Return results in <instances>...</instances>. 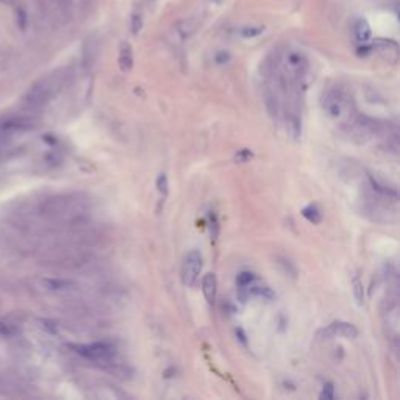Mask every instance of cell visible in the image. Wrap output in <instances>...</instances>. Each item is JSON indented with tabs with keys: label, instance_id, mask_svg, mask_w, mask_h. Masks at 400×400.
Wrapping results in <instances>:
<instances>
[{
	"label": "cell",
	"instance_id": "obj_1",
	"mask_svg": "<svg viewBox=\"0 0 400 400\" xmlns=\"http://www.w3.org/2000/svg\"><path fill=\"white\" fill-rule=\"evenodd\" d=\"M321 107L327 118L341 128H356L361 121L352 95L342 88H328L321 95Z\"/></svg>",
	"mask_w": 400,
	"mask_h": 400
},
{
	"label": "cell",
	"instance_id": "obj_4",
	"mask_svg": "<svg viewBox=\"0 0 400 400\" xmlns=\"http://www.w3.org/2000/svg\"><path fill=\"white\" fill-rule=\"evenodd\" d=\"M72 349L83 358L91 361H110L113 356L116 355L114 349L108 342H92V344H77L72 346Z\"/></svg>",
	"mask_w": 400,
	"mask_h": 400
},
{
	"label": "cell",
	"instance_id": "obj_18",
	"mask_svg": "<svg viewBox=\"0 0 400 400\" xmlns=\"http://www.w3.org/2000/svg\"><path fill=\"white\" fill-rule=\"evenodd\" d=\"M141 27H142V19H141V16H138V14H135L133 19H132V32H133V35L139 33Z\"/></svg>",
	"mask_w": 400,
	"mask_h": 400
},
{
	"label": "cell",
	"instance_id": "obj_5",
	"mask_svg": "<svg viewBox=\"0 0 400 400\" xmlns=\"http://www.w3.org/2000/svg\"><path fill=\"white\" fill-rule=\"evenodd\" d=\"M202 263H204V260H202V255H200L198 250H191L186 256H184L183 267H181V280L186 286L194 288L197 284L200 272H202V266H204Z\"/></svg>",
	"mask_w": 400,
	"mask_h": 400
},
{
	"label": "cell",
	"instance_id": "obj_3",
	"mask_svg": "<svg viewBox=\"0 0 400 400\" xmlns=\"http://www.w3.org/2000/svg\"><path fill=\"white\" fill-rule=\"evenodd\" d=\"M63 78L64 75L61 72H55L46 78L39 80L25 95V104L32 108H39L42 105H46L61 88Z\"/></svg>",
	"mask_w": 400,
	"mask_h": 400
},
{
	"label": "cell",
	"instance_id": "obj_2",
	"mask_svg": "<svg viewBox=\"0 0 400 400\" xmlns=\"http://www.w3.org/2000/svg\"><path fill=\"white\" fill-rule=\"evenodd\" d=\"M89 210L83 198L77 195H60L49 200L44 211L55 221H75Z\"/></svg>",
	"mask_w": 400,
	"mask_h": 400
},
{
	"label": "cell",
	"instance_id": "obj_14",
	"mask_svg": "<svg viewBox=\"0 0 400 400\" xmlns=\"http://www.w3.org/2000/svg\"><path fill=\"white\" fill-rule=\"evenodd\" d=\"M156 188H158V192L161 194L163 198H166L167 191H169V181H167V175L166 174H160L158 178H156Z\"/></svg>",
	"mask_w": 400,
	"mask_h": 400
},
{
	"label": "cell",
	"instance_id": "obj_13",
	"mask_svg": "<svg viewBox=\"0 0 400 400\" xmlns=\"http://www.w3.org/2000/svg\"><path fill=\"white\" fill-rule=\"evenodd\" d=\"M255 281V275L252 272H241L236 278V284L239 288H246Z\"/></svg>",
	"mask_w": 400,
	"mask_h": 400
},
{
	"label": "cell",
	"instance_id": "obj_12",
	"mask_svg": "<svg viewBox=\"0 0 400 400\" xmlns=\"http://www.w3.org/2000/svg\"><path fill=\"white\" fill-rule=\"evenodd\" d=\"M352 291H353V297L356 300V304H358L360 307L364 304V286H363V281L358 278V277H355L353 281H352Z\"/></svg>",
	"mask_w": 400,
	"mask_h": 400
},
{
	"label": "cell",
	"instance_id": "obj_7",
	"mask_svg": "<svg viewBox=\"0 0 400 400\" xmlns=\"http://www.w3.org/2000/svg\"><path fill=\"white\" fill-rule=\"evenodd\" d=\"M281 116L284 121L286 133L292 139H298L300 136H302V118H300L298 111H283Z\"/></svg>",
	"mask_w": 400,
	"mask_h": 400
},
{
	"label": "cell",
	"instance_id": "obj_19",
	"mask_svg": "<svg viewBox=\"0 0 400 400\" xmlns=\"http://www.w3.org/2000/svg\"><path fill=\"white\" fill-rule=\"evenodd\" d=\"M252 158V152H249V150H239V153L236 155V161H239V163H247L249 160Z\"/></svg>",
	"mask_w": 400,
	"mask_h": 400
},
{
	"label": "cell",
	"instance_id": "obj_16",
	"mask_svg": "<svg viewBox=\"0 0 400 400\" xmlns=\"http://www.w3.org/2000/svg\"><path fill=\"white\" fill-rule=\"evenodd\" d=\"M230 58H232V56H230V53H228V52H218L216 56H214V61L222 66V64H227L228 61H230Z\"/></svg>",
	"mask_w": 400,
	"mask_h": 400
},
{
	"label": "cell",
	"instance_id": "obj_8",
	"mask_svg": "<svg viewBox=\"0 0 400 400\" xmlns=\"http://www.w3.org/2000/svg\"><path fill=\"white\" fill-rule=\"evenodd\" d=\"M202 291H204V295L207 298V302L208 304H214V300H216V294H218V280H216V275H214V274L204 275Z\"/></svg>",
	"mask_w": 400,
	"mask_h": 400
},
{
	"label": "cell",
	"instance_id": "obj_6",
	"mask_svg": "<svg viewBox=\"0 0 400 400\" xmlns=\"http://www.w3.org/2000/svg\"><path fill=\"white\" fill-rule=\"evenodd\" d=\"M324 335L325 339H330V338H335V336H339V338H346V339H355L358 336V330H356V327L349 324V322H342V321H336L333 324H330L327 328L321 332Z\"/></svg>",
	"mask_w": 400,
	"mask_h": 400
},
{
	"label": "cell",
	"instance_id": "obj_20",
	"mask_svg": "<svg viewBox=\"0 0 400 400\" xmlns=\"http://www.w3.org/2000/svg\"><path fill=\"white\" fill-rule=\"evenodd\" d=\"M13 2H14V0H0V4H5V5L7 4H13Z\"/></svg>",
	"mask_w": 400,
	"mask_h": 400
},
{
	"label": "cell",
	"instance_id": "obj_17",
	"mask_svg": "<svg viewBox=\"0 0 400 400\" xmlns=\"http://www.w3.org/2000/svg\"><path fill=\"white\" fill-rule=\"evenodd\" d=\"M333 391H335V388H333V384H332V383H327V384H325V386H324V391H322V394H321V398H327V400H332V398L335 397Z\"/></svg>",
	"mask_w": 400,
	"mask_h": 400
},
{
	"label": "cell",
	"instance_id": "obj_10",
	"mask_svg": "<svg viewBox=\"0 0 400 400\" xmlns=\"http://www.w3.org/2000/svg\"><path fill=\"white\" fill-rule=\"evenodd\" d=\"M355 36H356V41L360 42V44H367L372 38V30H370V25L366 19H358L355 24Z\"/></svg>",
	"mask_w": 400,
	"mask_h": 400
},
{
	"label": "cell",
	"instance_id": "obj_9",
	"mask_svg": "<svg viewBox=\"0 0 400 400\" xmlns=\"http://www.w3.org/2000/svg\"><path fill=\"white\" fill-rule=\"evenodd\" d=\"M133 50H132V46L128 44V42H124L121 46V50H119V67L122 72H130L133 69Z\"/></svg>",
	"mask_w": 400,
	"mask_h": 400
},
{
	"label": "cell",
	"instance_id": "obj_15",
	"mask_svg": "<svg viewBox=\"0 0 400 400\" xmlns=\"http://www.w3.org/2000/svg\"><path fill=\"white\" fill-rule=\"evenodd\" d=\"M263 33V28L261 27H247V28H242L241 35L244 38H255Z\"/></svg>",
	"mask_w": 400,
	"mask_h": 400
},
{
	"label": "cell",
	"instance_id": "obj_11",
	"mask_svg": "<svg viewBox=\"0 0 400 400\" xmlns=\"http://www.w3.org/2000/svg\"><path fill=\"white\" fill-rule=\"evenodd\" d=\"M302 216L307 221H310L311 224H321V221H322V213H321V210L316 205H313V204L308 205V207H305L302 210Z\"/></svg>",
	"mask_w": 400,
	"mask_h": 400
}]
</instances>
